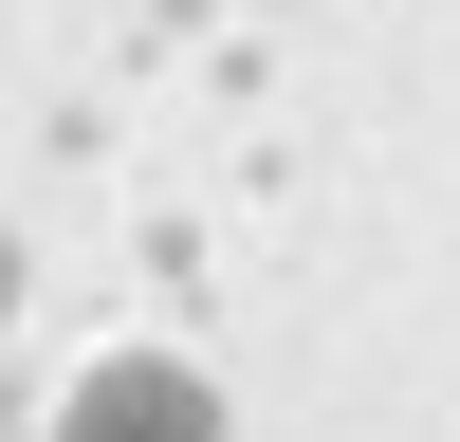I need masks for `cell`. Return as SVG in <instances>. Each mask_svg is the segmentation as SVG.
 Here are the masks:
<instances>
[{
  "label": "cell",
  "instance_id": "cell-1",
  "mask_svg": "<svg viewBox=\"0 0 460 442\" xmlns=\"http://www.w3.org/2000/svg\"><path fill=\"white\" fill-rule=\"evenodd\" d=\"M56 442H221V405L184 387V368H93V387H74V424Z\"/></svg>",
  "mask_w": 460,
  "mask_h": 442
}]
</instances>
